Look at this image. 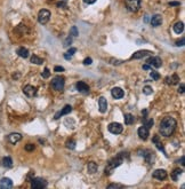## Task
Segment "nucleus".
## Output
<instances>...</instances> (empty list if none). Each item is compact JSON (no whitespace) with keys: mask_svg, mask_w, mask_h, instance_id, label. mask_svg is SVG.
<instances>
[{"mask_svg":"<svg viewBox=\"0 0 185 189\" xmlns=\"http://www.w3.org/2000/svg\"><path fill=\"white\" fill-rule=\"evenodd\" d=\"M137 133H138V137L141 138V139H143V140H146V139L149 138V128H146L145 126L139 127Z\"/></svg>","mask_w":185,"mask_h":189,"instance_id":"17","label":"nucleus"},{"mask_svg":"<svg viewBox=\"0 0 185 189\" xmlns=\"http://www.w3.org/2000/svg\"><path fill=\"white\" fill-rule=\"evenodd\" d=\"M177 123L173 117H164L160 123V133L161 135L168 138L170 137L176 130Z\"/></svg>","mask_w":185,"mask_h":189,"instance_id":"1","label":"nucleus"},{"mask_svg":"<svg viewBox=\"0 0 185 189\" xmlns=\"http://www.w3.org/2000/svg\"><path fill=\"white\" fill-rule=\"evenodd\" d=\"M161 23H162V17H161V15L157 14V15L152 16V18H151V25L154 26V28H157V26L161 25Z\"/></svg>","mask_w":185,"mask_h":189,"instance_id":"18","label":"nucleus"},{"mask_svg":"<svg viewBox=\"0 0 185 189\" xmlns=\"http://www.w3.org/2000/svg\"><path fill=\"white\" fill-rule=\"evenodd\" d=\"M92 58H87L83 60V64H85V65H89V64H92Z\"/></svg>","mask_w":185,"mask_h":189,"instance_id":"39","label":"nucleus"},{"mask_svg":"<svg viewBox=\"0 0 185 189\" xmlns=\"http://www.w3.org/2000/svg\"><path fill=\"white\" fill-rule=\"evenodd\" d=\"M50 18V12L47 9H41L38 14V21L40 24H46Z\"/></svg>","mask_w":185,"mask_h":189,"instance_id":"5","label":"nucleus"},{"mask_svg":"<svg viewBox=\"0 0 185 189\" xmlns=\"http://www.w3.org/2000/svg\"><path fill=\"white\" fill-rule=\"evenodd\" d=\"M180 164H182V165H185V163H184V156H182V157H180Z\"/></svg>","mask_w":185,"mask_h":189,"instance_id":"46","label":"nucleus"},{"mask_svg":"<svg viewBox=\"0 0 185 189\" xmlns=\"http://www.w3.org/2000/svg\"><path fill=\"white\" fill-rule=\"evenodd\" d=\"M182 173H183V171H182L180 168H175L174 171H173V173H171V179H173L174 181H176Z\"/></svg>","mask_w":185,"mask_h":189,"instance_id":"27","label":"nucleus"},{"mask_svg":"<svg viewBox=\"0 0 185 189\" xmlns=\"http://www.w3.org/2000/svg\"><path fill=\"white\" fill-rule=\"evenodd\" d=\"M154 143H155V146H157V148H158L159 150H162L164 155L167 156V154H166V151H164V146H162V143H161V142H160L159 140H158V141H155V142H154Z\"/></svg>","mask_w":185,"mask_h":189,"instance_id":"32","label":"nucleus"},{"mask_svg":"<svg viewBox=\"0 0 185 189\" xmlns=\"http://www.w3.org/2000/svg\"><path fill=\"white\" fill-rule=\"evenodd\" d=\"M71 111H72V107H71V105L67 104V105H65V107H64V108H63L61 111H58L56 115H55V117H54V118H55V119H58L61 116L67 115V114H70Z\"/></svg>","mask_w":185,"mask_h":189,"instance_id":"16","label":"nucleus"},{"mask_svg":"<svg viewBox=\"0 0 185 189\" xmlns=\"http://www.w3.org/2000/svg\"><path fill=\"white\" fill-rule=\"evenodd\" d=\"M34 144H32V143H28L25 146V150L26 151H33L34 150Z\"/></svg>","mask_w":185,"mask_h":189,"instance_id":"35","label":"nucleus"},{"mask_svg":"<svg viewBox=\"0 0 185 189\" xmlns=\"http://www.w3.org/2000/svg\"><path fill=\"white\" fill-rule=\"evenodd\" d=\"M17 55L21 56V58H29V49L25 47H20L18 49H17Z\"/></svg>","mask_w":185,"mask_h":189,"instance_id":"21","label":"nucleus"},{"mask_svg":"<svg viewBox=\"0 0 185 189\" xmlns=\"http://www.w3.org/2000/svg\"><path fill=\"white\" fill-rule=\"evenodd\" d=\"M122 162H123V157H122V152H121L119 156L114 157L108 163V166L105 167V174H111L113 170L115 167H118V166H120L122 164Z\"/></svg>","mask_w":185,"mask_h":189,"instance_id":"2","label":"nucleus"},{"mask_svg":"<svg viewBox=\"0 0 185 189\" xmlns=\"http://www.w3.org/2000/svg\"><path fill=\"white\" fill-rule=\"evenodd\" d=\"M76 52H77V48H74V47L70 48V49H69V51L64 54V58H65V60H70V58L74 55V53Z\"/></svg>","mask_w":185,"mask_h":189,"instance_id":"25","label":"nucleus"},{"mask_svg":"<svg viewBox=\"0 0 185 189\" xmlns=\"http://www.w3.org/2000/svg\"><path fill=\"white\" fill-rule=\"evenodd\" d=\"M154 124V121L152 118H150V119H144V126L146 127V128H151Z\"/></svg>","mask_w":185,"mask_h":189,"instance_id":"29","label":"nucleus"},{"mask_svg":"<svg viewBox=\"0 0 185 189\" xmlns=\"http://www.w3.org/2000/svg\"><path fill=\"white\" fill-rule=\"evenodd\" d=\"M77 89L80 92V93H82V94H87L88 92H89V86H88L85 81H78L77 83Z\"/></svg>","mask_w":185,"mask_h":189,"instance_id":"13","label":"nucleus"},{"mask_svg":"<svg viewBox=\"0 0 185 189\" xmlns=\"http://www.w3.org/2000/svg\"><path fill=\"white\" fill-rule=\"evenodd\" d=\"M152 177H153L154 179H158V180H164V179L167 178V172H166L164 170L159 168V170H155V171H154L153 174H152Z\"/></svg>","mask_w":185,"mask_h":189,"instance_id":"15","label":"nucleus"},{"mask_svg":"<svg viewBox=\"0 0 185 189\" xmlns=\"http://www.w3.org/2000/svg\"><path fill=\"white\" fill-rule=\"evenodd\" d=\"M169 6H180V2H176V1H173V2H169Z\"/></svg>","mask_w":185,"mask_h":189,"instance_id":"44","label":"nucleus"},{"mask_svg":"<svg viewBox=\"0 0 185 189\" xmlns=\"http://www.w3.org/2000/svg\"><path fill=\"white\" fill-rule=\"evenodd\" d=\"M111 94H112V96L115 100H119V99H122L123 98L125 92H123V89H121L120 87H113V88L111 89Z\"/></svg>","mask_w":185,"mask_h":189,"instance_id":"10","label":"nucleus"},{"mask_svg":"<svg viewBox=\"0 0 185 189\" xmlns=\"http://www.w3.org/2000/svg\"><path fill=\"white\" fill-rule=\"evenodd\" d=\"M64 85H65V80L61 76H57L51 80V87L55 91H63Z\"/></svg>","mask_w":185,"mask_h":189,"instance_id":"3","label":"nucleus"},{"mask_svg":"<svg viewBox=\"0 0 185 189\" xmlns=\"http://www.w3.org/2000/svg\"><path fill=\"white\" fill-rule=\"evenodd\" d=\"M98 107H99V111H101L102 114L106 112V110H108V101H106L105 98L101 96V98L98 99Z\"/></svg>","mask_w":185,"mask_h":189,"instance_id":"14","label":"nucleus"},{"mask_svg":"<svg viewBox=\"0 0 185 189\" xmlns=\"http://www.w3.org/2000/svg\"><path fill=\"white\" fill-rule=\"evenodd\" d=\"M47 181L42 178H34L31 180V187L34 189H42L47 187Z\"/></svg>","mask_w":185,"mask_h":189,"instance_id":"4","label":"nucleus"},{"mask_svg":"<svg viewBox=\"0 0 185 189\" xmlns=\"http://www.w3.org/2000/svg\"><path fill=\"white\" fill-rule=\"evenodd\" d=\"M126 6L130 12H137L141 7V0H126Z\"/></svg>","mask_w":185,"mask_h":189,"instance_id":"6","label":"nucleus"},{"mask_svg":"<svg viewBox=\"0 0 185 189\" xmlns=\"http://www.w3.org/2000/svg\"><path fill=\"white\" fill-rule=\"evenodd\" d=\"M23 93L26 96L32 98V96H34L37 94V88L34 86H32V85H26V86H24V88H23Z\"/></svg>","mask_w":185,"mask_h":189,"instance_id":"9","label":"nucleus"},{"mask_svg":"<svg viewBox=\"0 0 185 189\" xmlns=\"http://www.w3.org/2000/svg\"><path fill=\"white\" fill-rule=\"evenodd\" d=\"M176 45H177V46H184V38H182L180 40L176 41Z\"/></svg>","mask_w":185,"mask_h":189,"instance_id":"41","label":"nucleus"},{"mask_svg":"<svg viewBox=\"0 0 185 189\" xmlns=\"http://www.w3.org/2000/svg\"><path fill=\"white\" fill-rule=\"evenodd\" d=\"M108 188H123L122 184H109Z\"/></svg>","mask_w":185,"mask_h":189,"instance_id":"38","label":"nucleus"},{"mask_svg":"<svg viewBox=\"0 0 185 189\" xmlns=\"http://www.w3.org/2000/svg\"><path fill=\"white\" fill-rule=\"evenodd\" d=\"M70 35H71V37H77L78 35H79L77 26H72L71 29H70Z\"/></svg>","mask_w":185,"mask_h":189,"instance_id":"30","label":"nucleus"},{"mask_svg":"<svg viewBox=\"0 0 185 189\" xmlns=\"http://www.w3.org/2000/svg\"><path fill=\"white\" fill-rule=\"evenodd\" d=\"M108 128L112 134H120L123 130V126L120 123H111Z\"/></svg>","mask_w":185,"mask_h":189,"instance_id":"7","label":"nucleus"},{"mask_svg":"<svg viewBox=\"0 0 185 189\" xmlns=\"http://www.w3.org/2000/svg\"><path fill=\"white\" fill-rule=\"evenodd\" d=\"M71 42H72V37H71V36H69V37H67V39L64 40V44H63V45H64V47H67V46H69Z\"/></svg>","mask_w":185,"mask_h":189,"instance_id":"36","label":"nucleus"},{"mask_svg":"<svg viewBox=\"0 0 185 189\" xmlns=\"http://www.w3.org/2000/svg\"><path fill=\"white\" fill-rule=\"evenodd\" d=\"M174 31L176 33H182L184 31V23L183 22H177L174 25Z\"/></svg>","mask_w":185,"mask_h":189,"instance_id":"23","label":"nucleus"},{"mask_svg":"<svg viewBox=\"0 0 185 189\" xmlns=\"http://www.w3.org/2000/svg\"><path fill=\"white\" fill-rule=\"evenodd\" d=\"M13 187V181L9 178H2L0 180V188L1 189H9Z\"/></svg>","mask_w":185,"mask_h":189,"instance_id":"11","label":"nucleus"},{"mask_svg":"<svg viewBox=\"0 0 185 189\" xmlns=\"http://www.w3.org/2000/svg\"><path fill=\"white\" fill-rule=\"evenodd\" d=\"M1 163H2V165H4L5 167H11V166H13V161H11V158L10 157L2 158Z\"/></svg>","mask_w":185,"mask_h":189,"instance_id":"26","label":"nucleus"},{"mask_svg":"<svg viewBox=\"0 0 185 189\" xmlns=\"http://www.w3.org/2000/svg\"><path fill=\"white\" fill-rule=\"evenodd\" d=\"M151 78L153 79V80H159L160 78V75L158 71H152L151 72Z\"/></svg>","mask_w":185,"mask_h":189,"instance_id":"34","label":"nucleus"},{"mask_svg":"<svg viewBox=\"0 0 185 189\" xmlns=\"http://www.w3.org/2000/svg\"><path fill=\"white\" fill-rule=\"evenodd\" d=\"M143 69H144V70H150V65H149V64H144Z\"/></svg>","mask_w":185,"mask_h":189,"instance_id":"45","label":"nucleus"},{"mask_svg":"<svg viewBox=\"0 0 185 189\" xmlns=\"http://www.w3.org/2000/svg\"><path fill=\"white\" fill-rule=\"evenodd\" d=\"M146 64H149V65H152L154 68H160L161 65H162V61H161V58H157V56H152V58H150L146 60Z\"/></svg>","mask_w":185,"mask_h":189,"instance_id":"8","label":"nucleus"},{"mask_svg":"<svg viewBox=\"0 0 185 189\" xmlns=\"http://www.w3.org/2000/svg\"><path fill=\"white\" fill-rule=\"evenodd\" d=\"M41 76H42V78H48V77L50 76V71H49V69H48V68H45V70L42 71Z\"/></svg>","mask_w":185,"mask_h":189,"instance_id":"33","label":"nucleus"},{"mask_svg":"<svg viewBox=\"0 0 185 189\" xmlns=\"http://www.w3.org/2000/svg\"><path fill=\"white\" fill-rule=\"evenodd\" d=\"M184 84H180V88H178V92H180V94H183L184 93Z\"/></svg>","mask_w":185,"mask_h":189,"instance_id":"42","label":"nucleus"},{"mask_svg":"<svg viewBox=\"0 0 185 189\" xmlns=\"http://www.w3.org/2000/svg\"><path fill=\"white\" fill-rule=\"evenodd\" d=\"M21 139H22V135H21L20 133H10L9 135H8V141L10 143H13V144L17 143Z\"/></svg>","mask_w":185,"mask_h":189,"instance_id":"19","label":"nucleus"},{"mask_svg":"<svg viewBox=\"0 0 185 189\" xmlns=\"http://www.w3.org/2000/svg\"><path fill=\"white\" fill-rule=\"evenodd\" d=\"M135 121V117L131 114H126L125 115V124L126 125H131Z\"/></svg>","mask_w":185,"mask_h":189,"instance_id":"24","label":"nucleus"},{"mask_svg":"<svg viewBox=\"0 0 185 189\" xmlns=\"http://www.w3.org/2000/svg\"><path fill=\"white\" fill-rule=\"evenodd\" d=\"M164 81H166V84H168V85H176L180 83V77L176 74H174V75H171V76L166 77Z\"/></svg>","mask_w":185,"mask_h":189,"instance_id":"12","label":"nucleus"},{"mask_svg":"<svg viewBox=\"0 0 185 189\" xmlns=\"http://www.w3.org/2000/svg\"><path fill=\"white\" fill-rule=\"evenodd\" d=\"M54 71H56V72H62V71H64V68H63V67H60V65H56V67L54 68Z\"/></svg>","mask_w":185,"mask_h":189,"instance_id":"40","label":"nucleus"},{"mask_svg":"<svg viewBox=\"0 0 185 189\" xmlns=\"http://www.w3.org/2000/svg\"><path fill=\"white\" fill-rule=\"evenodd\" d=\"M31 62L39 65V64H42V62H44V61H42L40 58H38L37 55H32V58H31Z\"/></svg>","mask_w":185,"mask_h":189,"instance_id":"28","label":"nucleus"},{"mask_svg":"<svg viewBox=\"0 0 185 189\" xmlns=\"http://www.w3.org/2000/svg\"><path fill=\"white\" fill-rule=\"evenodd\" d=\"M152 52H150V51H138V52L134 53L131 58H135V60H137V58H145V56H148L150 55Z\"/></svg>","mask_w":185,"mask_h":189,"instance_id":"20","label":"nucleus"},{"mask_svg":"<svg viewBox=\"0 0 185 189\" xmlns=\"http://www.w3.org/2000/svg\"><path fill=\"white\" fill-rule=\"evenodd\" d=\"M143 93L145 95H150L153 93V89H152V87H150V86H145L143 88Z\"/></svg>","mask_w":185,"mask_h":189,"instance_id":"31","label":"nucleus"},{"mask_svg":"<svg viewBox=\"0 0 185 189\" xmlns=\"http://www.w3.org/2000/svg\"><path fill=\"white\" fill-rule=\"evenodd\" d=\"M83 1H85L86 4H88V5H92V4H94L96 0H83Z\"/></svg>","mask_w":185,"mask_h":189,"instance_id":"43","label":"nucleus"},{"mask_svg":"<svg viewBox=\"0 0 185 189\" xmlns=\"http://www.w3.org/2000/svg\"><path fill=\"white\" fill-rule=\"evenodd\" d=\"M67 147L69 149H74L76 148V142L74 141H67Z\"/></svg>","mask_w":185,"mask_h":189,"instance_id":"37","label":"nucleus"},{"mask_svg":"<svg viewBox=\"0 0 185 189\" xmlns=\"http://www.w3.org/2000/svg\"><path fill=\"white\" fill-rule=\"evenodd\" d=\"M87 171L89 174H94L97 172V164L94 163V162H90V163H88L87 165Z\"/></svg>","mask_w":185,"mask_h":189,"instance_id":"22","label":"nucleus"}]
</instances>
